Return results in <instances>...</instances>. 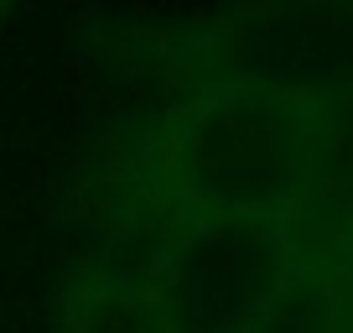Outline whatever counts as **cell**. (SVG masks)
Returning <instances> with one entry per match:
<instances>
[{
  "instance_id": "obj_2",
  "label": "cell",
  "mask_w": 353,
  "mask_h": 333,
  "mask_svg": "<svg viewBox=\"0 0 353 333\" xmlns=\"http://www.w3.org/2000/svg\"><path fill=\"white\" fill-rule=\"evenodd\" d=\"M78 57L110 104L229 84L353 115V0H99Z\"/></svg>"
},
{
  "instance_id": "obj_5",
  "label": "cell",
  "mask_w": 353,
  "mask_h": 333,
  "mask_svg": "<svg viewBox=\"0 0 353 333\" xmlns=\"http://www.w3.org/2000/svg\"><path fill=\"white\" fill-rule=\"evenodd\" d=\"M16 6H21V0H0V32H6V21L16 16Z\"/></svg>"
},
{
  "instance_id": "obj_3",
  "label": "cell",
  "mask_w": 353,
  "mask_h": 333,
  "mask_svg": "<svg viewBox=\"0 0 353 333\" xmlns=\"http://www.w3.org/2000/svg\"><path fill=\"white\" fill-rule=\"evenodd\" d=\"M104 256L151 287L172 333H276L312 271L307 219L176 224Z\"/></svg>"
},
{
  "instance_id": "obj_1",
  "label": "cell",
  "mask_w": 353,
  "mask_h": 333,
  "mask_svg": "<svg viewBox=\"0 0 353 333\" xmlns=\"http://www.w3.org/2000/svg\"><path fill=\"white\" fill-rule=\"evenodd\" d=\"M353 151V115L260 89H176L110 104L68 188L78 250H125L176 224L281 219L327 203Z\"/></svg>"
},
{
  "instance_id": "obj_4",
  "label": "cell",
  "mask_w": 353,
  "mask_h": 333,
  "mask_svg": "<svg viewBox=\"0 0 353 333\" xmlns=\"http://www.w3.org/2000/svg\"><path fill=\"white\" fill-rule=\"evenodd\" d=\"M57 333H172L151 287L104 250H73L57 281Z\"/></svg>"
}]
</instances>
